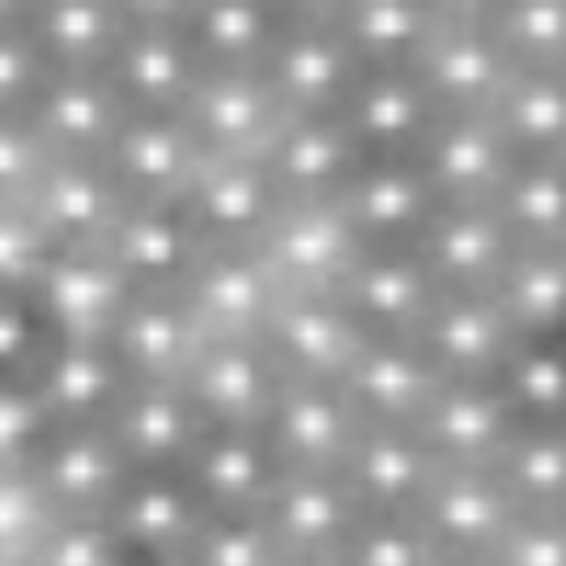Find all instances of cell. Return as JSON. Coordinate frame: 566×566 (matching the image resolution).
Here are the masks:
<instances>
[{"mask_svg":"<svg viewBox=\"0 0 566 566\" xmlns=\"http://www.w3.org/2000/svg\"><path fill=\"white\" fill-rule=\"evenodd\" d=\"M22 469L60 520H107L133 478L103 426H48Z\"/></svg>","mask_w":566,"mask_h":566,"instance_id":"obj_1","label":"cell"},{"mask_svg":"<svg viewBox=\"0 0 566 566\" xmlns=\"http://www.w3.org/2000/svg\"><path fill=\"white\" fill-rule=\"evenodd\" d=\"M358 60L319 13V4H294L260 77L285 115H337L340 98L358 82Z\"/></svg>","mask_w":566,"mask_h":566,"instance_id":"obj_2","label":"cell"},{"mask_svg":"<svg viewBox=\"0 0 566 566\" xmlns=\"http://www.w3.org/2000/svg\"><path fill=\"white\" fill-rule=\"evenodd\" d=\"M197 77L200 69L179 34L175 4H137L133 27L107 69V85L124 115H179Z\"/></svg>","mask_w":566,"mask_h":566,"instance_id":"obj_3","label":"cell"},{"mask_svg":"<svg viewBox=\"0 0 566 566\" xmlns=\"http://www.w3.org/2000/svg\"><path fill=\"white\" fill-rule=\"evenodd\" d=\"M333 209L354 234L358 252H397L422 239L439 197L430 192L413 158H363Z\"/></svg>","mask_w":566,"mask_h":566,"instance_id":"obj_4","label":"cell"},{"mask_svg":"<svg viewBox=\"0 0 566 566\" xmlns=\"http://www.w3.org/2000/svg\"><path fill=\"white\" fill-rule=\"evenodd\" d=\"M22 209L43 234L48 252H90V248H103V239L112 234L128 200L103 163L48 158Z\"/></svg>","mask_w":566,"mask_h":566,"instance_id":"obj_5","label":"cell"},{"mask_svg":"<svg viewBox=\"0 0 566 566\" xmlns=\"http://www.w3.org/2000/svg\"><path fill=\"white\" fill-rule=\"evenodd\" d=\"M345 315L370 340H413L426 312L439 298L426 264L413 248L397 252H358L333 290Z\"/></svg>","mask_w":566,"mask_h":566,"instance_id":"obj_6","label":"cell"},{"mask_svg":"<svg viewBox=\"0 0 566 566\" xmlns=\"http://www.w3.org/2000/svg\"><path fill=\"white\" fill-rule=\"evenodd\" d=\"M255 340L273 358L282 379H307V384H337L340 370L358 354L363 333L345 315L333 294H285L264 315Z\"/></svg>","mask_w":566,"mask_h":566,"instance_id":"obj_7","label":"cell"},{"mask_svg":"<svg viewBox=\"0 0 566 566\" xmlns=\"http://www.w3.org/2000/svg\"><path fill=\"white\" fill-rule=\"evenodd\" d=\"M363 511L337 473L282 469L255 511L282 558H333Z\"/></svg>","mask_w":566,"mask_h":566,"instance_id":"obj_8","label":"cell"},{"mask_svg":"<svg viewBox=\"0 0 566 566\" xmlns=\"http://www.w3.org/2000/svg\"><path fill=\"white\" fill-rule=\"evenodd\" d=\"M337 119L363 158H413L439 124V107L413 69H363Z\"/></svg>","mask_w":566,"mask_h":566,"instance_id":"obj_9","label":"cell"},{"mask_svg":"<svg viewBox=\"0 0 566 566\" xmlns=\"http://www.w3.org/2000/svg\"><path fill=\"white\" fill-rule=\"evenodd\" d=\"M255 163L285 205H333L363 154L337 115H282L273 137L255 149Z\"/></svg>","mask_w":566,"mask_h":566,"instance_id":"obj_10","label":"cell"},{"mask_svg":"<svg viewBox=\"0 0 566 566\" xmlns=\"http://www.w3.org/2000/svg\"><path fill=\"white\" fill-rule=\"evenodd\" d=\"M179 388L205 426H260L282 388V375L255 337H205Z\"/></svg>","mask_w":566,"mask_h":566,"instance_id":"obj_11","label":"cell"},{"mask_svg":"<svg viewBox=\"0 0 566 566\" xmlns=\"http://www.w3.org/2000/svg\"><path fill=\"white\" fill-rule=\"evenodd\" d=\"M200 145L179 115H124L115 142L103 154L128 205H179L197 179Z\"/></svg>","mask_w":566,"mask_h":566,"instance_id":"obj_12","label":"cell"},{"mask_svg":"<svg viewBox=\"0 0 566 566\" xmlns=\"http://www.w3.org/2000/svg\"><path fill=\"white\" fill-rule=\"evenodd\" d=\"M413 73L439 115H485L511 69L478 27L473 0H452L448 22L426 43Z\"/></svg>","mask_w":566,"mask_h":566,"instance_id":"obj_13","label":"cell"},{"mask_svg":"<svg viewBox=\"0 0 566 566\" xmlns=\"http://www.w3.org/2000/svg\"><path fill=\"white\" fill-rule=\"evenodd\" d=\"M205 337H255L264 315L282 298V285L255 248H200L188 277L175 285Z\"/></svg>","mask_w":566,"mask_h":566,"instance_id":"obj_14","label":"cell"},{"mask_svg":"<svg viewBox=\"0 0 566 566\" xmlns=\"http://www.w3.org/2000/svg\"><path fill=\"white\" fill-rule=\"evenodd\" d=\"M255 255L285 294H333L358 243L333 205H282L255 239Z\"/></svg>","mask_w":566,"mask_h":566,"instance_id":"obj_15","label":"cell"},{"mask_svg":"<svg viewBox=\"0 0 566 566\" xmlns=\"http://www.w3.org/2000/svg\"><path fill=\"white\" fill-rule=\"evenodd\" d=\"M511 515L515 511L485 469H439L409 520L430 541L439 563H482Z\"/></svg>","mask_w":566,"mask_h":566,"instance_id":"obj_16","label":"cell"},{"mask_svg":"<svg viewBox=\"0 0 566 566\" xmlns=\"http://www.w3.org/2000/svg\"><path fill=\"white\" fill-rule=\"evenodd\" d=\"M264 439L282 469H319L337 473L349 443L358 439V413L340 397L337 384H307V379H282L277 397L264 413Z\"/></svg>","mask_w":566,"mask_h":566,"instance_id":"obj_17","label":"cell"},{"mask_svg":"<svg viewBox=\"0 0 566 566\" xmlns=\"http://www.w3.org/2000/svg\"><path fill=\"white\" fill-rule=\"evenodd\" d=\"M197 230L200 248H255L264 227L277 218L285 200L273 179L252 158H205L179 200Z\"/></svg>","mask_w":566,"mask_h":566,"instance_id":"obj_18","label":"cell"},{"mask_svg":"<svg viewBox=\"0 0 566 566\" xmlns=\"http://www.w3.org/2000/svg\"><path fill=\"white\" fill-rule=\"evenodd\" d=\"M282 473L260 426H205L179 478L205 515H255Z\"/></svg>","mask_w":566,"mask_h":566,"instance_id":"obj_19","label":"cell"},{"mask_svg":"<svg viewBox=\"0 0 566 566\" xmlns=\"http://www.w3.org/2000/svg\"><path fill=\"white\" fill-rule=\"evenodd\" d=\"M103 340L115 349L133 384H179L205 340V328L179 298V290H133Z\"/></svg>","mask_w":566,"mask_h":566,"instance_id":"obj_20","label":"cell"},{"mask_svg":"<svg viewBox=\"0 0 566 566\" xmlns=\"http://www.w3.org/2000/svg\"><path fill=\"white\" fill-rule=\"evenodd\" d=\"M413 345L439 379L490 384L515 345V333L490 303V294H439L422 328L413 333Z\"/></svg>","mask_w":566,"mask_h":566,"instance_id":"obj_21","label":"cell"},{"mask_svg":"<svg viewBox=\"0 0 566 566\" xmlns=\"http://www.w3.org/2000/svg\"><path fill=\"white\" fill-rule=\"evenodd\" d=\"M282 115L260 73H200L179 119L205 158H252Z\"/></svg>","mask_w":566,"mask_h":566,"instance_id":"obj_22","label":"cell"},{"mask_svg":"<svg viewBox=\"0 0 566 566\" xmlns=\"http://www.w3.org/2000/svg\"><path fill=\"white\" fill-rule=\"evenodd\" d=\"M52 77H107L137 4H13Z\"/></svg>","mask_w":566,"mask_h":566,"instance_id":"obj_23","label":"cell"},{"mask_svg":"<svg viewBox=\"0 0 566 566\" xmlns=\"http://www.w3.org/2000/svg\"><path fill=\"white\" fill-rule=\"evenodd\" d=\"M30 294L60 340H103L133 290L107 255L90 248L48 255Z\"/></svg>","mask_w":566,"mask_h":566,"instance_id":"obj_24","label":"cell"},{"mask_svg":"<svg viewBox=\"0 0 566 566\" xmlns=\"http://www.w3.org/2000/svg\"><path fill=\"white\" fill-rule=\"evenodd\" d=\"M103 430L133 473H179L205 434V418L179 384H128Z\"/></svg>","mask_w":566,"mask_h":566,"instance_id":"obj_25","label":"cell"},{"mask_svg":"<svg viewBox=\"0 0 566 566\" xmlns=\"http://www.w3.org/2000/svg\"><path fill=\"white\" fill-rule=\"evenodd\" d=\"M439 464L405 426H363L337 478L363 515H413Z\"/></svg>","mask_w":566,"mask_h":566,"instance_id":"obj_26","label":"cell"},{"mask_svg":"<svg viewBox=\"0 0 566 566\" xmlns=\"http://www.w3.org/2000/svg\"><path fill=\"white\" fill-rule=\"evenodd\" d=\"M443 379L430 370L413 340H363L337 388L363 426H409L418 422L430 392Z\"/></svg>","mask_w":566,"mask_h":566,"instance_id":"obj_27","label":"cell"},{"mask_svg":"<svg viewBox=\"0 0 566 566\" xmlns=\"http://www.w3.org/2000/svg\"><path fill=\"white\" fill-rule=\"evenodd\" d=\"M511 426H515V418L490 384L443 379L409 430L418 434V443L430 452L439 469H485L494 452L503 448Z\"/></svg>","mask_w":566,"mask_h":566,"instance_id":"obj_28","label":"cell"},{"mask_svg":"<svg viewBox=\"0 0 566 566\" xmlns=\"http://www.w3.org/2000/svg\"><path fill=\"white\" fill-rule=\"evenodd\" d=\"M413 252L439 294H490L507 264L511 239L485 205H439Z\"/></svg>","mask_w":566,"mask_h":566,"instance_id":"obj_29","label":"cell"},{"mask_svg":"<svg viewBox=\"0 0 566 566\" xmlns=\"http://www.w3.org/2000/svg\"><path fill=\"white\" fill-rule=\"evenodd\" d=\"M30 133L48 149V158H85L103 163L115 142L124 107L107 77H43L27 107Z\"/></svg>","mask_w":566,"mask_h":566,"instance_id":"obj_30","label":"cell"},{"mask_svg":"<svg viewBox=\"0 0 566 566\" xmlns=\"http://www.w3.org/2000/svg\"><path fill=\"white\" fill-rule=\"evenodd\" d=\"M413 163L439 205H485L515 158L485 115H439Z\"/></svg>","mask_w":566,"mask_h":566,"instance_id":"obj_31","label":"cell"},{"mask_svg":"<svg viewBox=\"0 0 566 566\" xmlns=\"http://www.w3.org/2000/svg\"><path fill=\"white\" fill-rule=\"evenodd\" d=\"M98 252L128 290H175L200 255V239L184 205H128Z\"/></svg>","mask_w":566,"mask_h":566,"instance_id":"obj_32","label":"cell"},{"mask_svg":"<svg viewBox=\"0 0 566 566\" xmlns=\"http://www.w3.org/2000/svg\"><path fill=\"white\" fill-rule=\"evenodd\" d=\"M128 384L107 340H56L34 379V400L48 426H103Z\"/></svg>","mask_w":566,"mask_h":566,"instance_id":"obj_33","label":"cell"},{"mask_svg":"<svg viewBox=\"0 0 566 566\" xmlns=\"http://www.w3.org/2000/svg\"><path fill=\"white\" fill-rule=\"evenodd\" d=\"M200 520L205 511L197 507L192 490L179 473H133L107 515L112 533L137 566L175 563Z\"/></svg>","mask_w":566,"mask_h":566,"instance_id":"obj_34","label":"cell"},{"mask_svg":"<svg viewBox=\"0 0 566 566\" xmlns=\"http://www.w3.org/2000/svg\"><path fill=\"white\" fill-rule=\"evenodd\" d=\"M452 0H375V4H319L358 69H413L426 43L448 22Z\"/></svg>","mask_w":566,"mask_h":566,"instance_id":"obj_35","label":"cell"},{"mask_svg":"<svg viewBox=\"0 0 566 566\" xmlns=\"http://www.w3.org/2000/svg\"><path fill=\"white\" fill-rule=\"evenodd\" d=\"M294 4H175V22L200 73H260Z\"/></svg>","mask_w":566,"mask_h":566,"instance_id":"obj_36","label":"cell"},{"mask_svg":"<svg viewBox=\"0 0 566 566\" xmlns=\"http://www.w3.org/2000/svg\"><path fill=\"white\" fill-rule=\"evenodd\" d=\"M563 426L515 422L503 448L485 464L490 482L507 499L515 515H563L566 499V452Z\"/></svg>","mask_w":566,"mask_h":566,"instance_id":"obj_37","label":"cell"},{"mask_svg":"<svg viewBox=\"0 0 566 566\" xmlns=\"http://www.w3.org/2000/svg\"><path fill=\"white\" fill-rule=\"evenodd\" d=\"M485 119L511 158H566V77L507 73Z\"/></svg>","mask_w":566,"mask_h":566,"instance_id":"obj_38","label":"cell"},{"mask_svg":"<svg viewBox=\"0 0 566 566\" xmlns=\"http://www.w3.org/2000/svg\"><path fill=\"white\" fill-rule=\"evenodd\" d=\"M563 170L566 158H515L485 209L511 248H563Z\"/></svg>","mask_w":566,"mask_h":566,"instance_id":"obj_39","label":"cell"},{"mask_svg":"<svg viewBox=\"0 0 566 566\" xmlns=\"http://www.w3.org/2000/svg\"><path fill=\"white\" fill-rule=\"evenodd\" d=\"M473 18L499 48L511 73H558L566 77V4L563 0H473Z\"/></svg>","mask_w":566,"mask_h":566,"instance_id":"obj_40","label":"cell"},{"mask_svg":"<svg viewBox=\"0 0 566 566\" xmlns=\"http://www.w3.org/2000/svg\"><path fill=\"white\" fill-rule=\"evenodd\" d=\"M563 248H511L490 303L515 337H563Z\"/></svg>","mask_w":566,"mask_h":566,"instance_id":"obj_41","label":"cell"},{"mask_svg":"<svg viewBox=\"0 0 566 566\" xmlns=\"http://www.w3.org/2000/svg\"><path fill=\"white\" fill-rule=\"evenodd\" d=\"M490 388L515 422L563 426V354L558 337H515Z\"/></svg>","mask_w":566,"mask_h":566,"instance_id":"obj_42","label":"cell"},{"mask_svg":"<svg viewBox=\"0 0 566 566\" xmlns=\"http://www.w3.org/2000/svg\"><path fill=\"white\" fill-rule=\"evenodd\" d=\"M56 340L30 290H0V384H22L34 392Z\"/></svg>","mask_w":566,"mask_h":566,"instance_id":"obj_43","label":"cell"},{"mask_svg":"<svg viewBox=\"0 0 566 566\" xmlns=\"http://www.w3.org/2000/svg\"><path fill=\"white\" fill-rule=\"evenodd\" d=\"M337 566H439V554L409 515H358L333 554Z\"/></svg>","mask_w":566,"mask_h":566,"instance_id":"obj_44","label":"cell"},{"mask_svg":"<svg viewBox=\"0 0 566 566\" xmlns=\"http://www.w3.org/2000/svg\"><path fill=\"white\" fill-rule=\"evenodd\" d=\"M179 566H282L277 545L255 515H205L192 541L175 558Z\"/></svg>","mask_w":566,"mask_h":566,"instance_id":"obj_45","label":"cell"},{"mask_svg":"<svg viewBox=\"0 0 566 566\" xmlns=\"http://www.w3.org/2000/svg\"><path fill=\"white\" fill-rule=\"evenodd\" d=\"M30 566H137L119 545L107 520H60L52 515L48 533L30 549Z\"/></svg>","mask_w":566,"mask_h":566,"instance_id":"obj_46","label":"cell"},{"mask_svg":"<svg viewBox=\"0 0 566 566\" xmlns=\"http://www.w3.org/2000/svg\"><path fill=\"white\" fill-rule=\"evenodd\" d=\"M52 524V507L34 490L27 469H0V563H27Z\"/></svg>","mask_w":566,"mask_h":566,"instance_id":"obj_47","label":"cell"},{"mask_svg":"<svg viewBox=\"0 0 566 566\" xmlns=\"http://www.w3.org/2000/svg\"><path fill=\"white\" fill-rule=\"evenodd\" d=\"M43 77L48 69L18 22L13 4H0V115H27Z\"/></svg>","mask_w":566,"mask_h":566,"instance_id":"obj_48","label":"cell"},{"mask_svg":"<svg viewBox=\"0 0 566 566\" xmlns=\"http://www.w3.org/2000/svg\"><path fill=\"white\" fill-rule=\"evenodd\" d=\"M485 566H566L563 515H511Z\"/></svg>","mask_w":566,"mask_h":566,"instance_id":"obj_49","label":"cell"},{"mask_svg":"<svg viewBox=\"0 0 566 566\" xmlns=\"http://www.w3.org/2000/svg\"><path fill=\"white\" fill-rule=\"evenodd\" d=\"M48 255L52 252L27 218V209L0 205V290H30Z\"/></svg>","mask_w":566,"mask_h":566,"instance_id":"obj_50","label":"cell"},{"mask_svg":"<svg viewBox=\"0 0 566 566\" xmlns=\"http://www.w3.org/2000/svg\"><path fill=\"white\" fill-rule=\"evenodd\" d=\"M43 167L48 149L30 133L27 115H0V205H22Z\"/></svg>","mask_w":566,"mask_h":566,"instance_id":"obj_51","label":"cell"},{"mask_svg":"<svg viewBox=\"0 0 566 566\" xmlns=\"http://www.w3.org/2000/svg\"><path fill=\"white\" fill-rule=\"evenodd\" d=\"M43 430L48 422L34 392L22 384H0V469H22Z\"/></svg>","mask_w":566,"mask_h":566,"instance_id":"obj_52","label":"cell"},{"mask_svg":"<svg viewBox=\"0 0 566 566\" xmlns=\"http://www.w3.org/2000/svg\"><path fill=\"white\" fill-rule=\"evenodd\" d=\"M282 566H337L333 558H282Z\"/></svg>","mask_w":566,"mask_h":566,"instance_id":"obj_53","label":"cell"},{"mask_svg":"<svg viewBox=\"0 0 566 566\" xmlns=\"http://www.w3.org/2000/svg\"><path fill=\"white\" fill-rule=\"evenodd\" d=\"M439 566H485V563H439Z\"/></svg>","mask_w":566,"mask_h":566,"instance_id":"obj_54","label":"cell"},{"mask_svg":"<svg viewBox=\"0 0 566 566\" xmlns=\"http://www.w3.org/2000/svg\"><path fill=\"white\" fill-rule=\"evenodd\" d=\"M145 566H179V563H145Z\"/></svg>","mask_w":566,"mask_h":566,"instance_id":"obj_55","label":"cell"},{"mask_svg":"<svg viewBox=\"0 0 566 566\" xmlns=\"http://www.w3.org/2000/svg\"><path fill=\"white\" fill-rule=\"evenodd\" d=\"M0 566H30V563H0Z\"/></svg>","mask_w":566,"mask_h":566,"instance_id":"obj_56","label":"cell"}]
</instances>
